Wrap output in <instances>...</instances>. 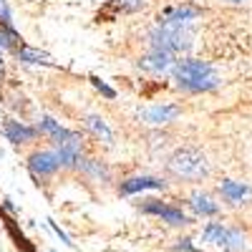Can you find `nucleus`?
<instances>
[{
	"instance_id": "a211bd4d",
	"label": "nucleus",
	"mask_w": 252,
	"mask_h": 252,
	"mask_svg": "<svg viewBox=\"0 0 252 252\" xmlns=\"http://www.w3.org/2000/svg\"><path fill=\"white\" fill-rule=\"evenodd\" d=\"M146 0H114V8L121 10V13H139V10H146Z\"/></svg>"
},
{
	"instance_id": "9d476101",
	"label": "nucleus",
	"mask_w": 252,
	"mask_h": 252,
	"mask_svg": "<svg viewBox=\"0 0 252 252\" xmlns=\"http://www.w3.org/2000/svg\"><path fill=\"white\" fill-rule=\"evenodd\" d=\"M146 189H169V177H154V174H129L116 179V194L119 197H134Z\"/></svg>"
},
{
	"instance_id": "f3484780",
	"label": "nucleus",
	"mask_w": 252,
	"mask_h": 252,
	"mask_svg": "<svg viewBox=\"0 0 252 252\" xmlns=\"http://www.w3.org/2000/svg\"><path fill=\"white\" fill-rule=\"evenodd\" d=\"M35 126L40 129V134H43L46 141H51V139L63 129V124H61L58 119H53L51 114H38V116H35Z\"/></svg>"
},
{
	"instance_id": "4be33fe9",
	"label": "nucleus",
	"mask_w": 252,
	"mask_h": 252,
	"mask_svg": "<svg viewBox=\"0 0 252 252\" xmlns=\"http://www.w3.org/2000/svg\"><path fill=\"white\" fill-rule=\"evenodd\" d=\"M48 252H53V250H48Z\"/></svg>"
},
{
	"instance_id": "dca6fc26",
	"label": "nucleus",
	"mask_w": 252,
	"mask_h": 252,
	"mask_svg": "<svg viewBox=\"0 0 252 252\" xmlns=\"http://www.w3.org/2000/svg\"><path fill=\"white\" fill-rule=\"evenodd\" d=\"M13 53H15V58H18L20 63H31V66H48V56H46V53H40V51H35V48H28V46H23V43H20Z\"/></svg>"
},
{
	"instance_id": "f03ea898",
	"label": "nucleus",
	"mask_w": 252,
	"mask_h": 252,
	"mask_svg": "<svg viewBox=\"0 0 252 252\" xmlns=\"http://www.w3.org/2000/svg\"><path fill=\"white\" fill-rule=\"evenodd\" d=\"M164 174L177 184H202L212 177V161L194 144H182L164 159Z\"/></svg>"
},
{
	"instance_id": "7ed1b4c3",
	"label": "nucleus",
	"mask_w": 252,
	"mask_h": 252,
	"mask_svg": "<svg viewBox=\"0 0 252 252\" xmlns=\"http://www.w3.org/2000/svg\"><path fill=\"white\" fill-rule=\"evenodd\" d=\"M26 169L40 189L53 187L61 174H66L63 172V161H61L58 152L51 144H46V146L38 144V146H33V149L26 152Z\"/></svg>"
},
{
	"instance_id": "6ab92c4d",
	"label": "nucleus",
	"mask_w": 252,
	"mask_h": 252,
	"mask_svg": "<svg viewBox=\"0 0 252 252\" xmlns=\"http://www.w3.org/2000/svg\"><path fill=\"white\" fill-rule=\"evenodd\" d=\"M177 250H182V252H199V250H194V245H192V240H189V237H184V240H179V245H177Z\"/></svg>"
},
{
	"instance_id": "423d86ee",
	"label": "nucleus",
	"mask_w": 252,
	"mask_h": 252,
	"mask_svg": "<svg viewBox=\"0 0 252 252\" xmlns=\"http://www.w3.org/2000/svg\"><path fill=\"white\" fill-rule=\"evenodd\" d=\"M136 209L141 215H149L161 220L164 224H169L174 229H187L194 224V215H187L184 209L174 202H166V199H157V197H146L136 204Z\"/></svg>"
},
{
	"instance_id": "1a4fd4ad",
	"label": "nucleus",
	"mask_w": 252,
	"mask_h": 252,
	"mask_svg": "<svg viewBox=\"0 0 252 252\" xmlns=\"http://www.w3.org/2000/svg\"><path fill=\"white\" fill-rule=\"evenodd\" d=\"M78 179H83V184H94V187H111L116 179H114V169L109 166L106 159L101 157H94V154H86L76 172Z\"/></svg>"
},
{
	"instance_id": "ddd939ff",
	"label": "nucleus",
	"mask_w": 252,
	"mask_h": 252,
	"mask_svg": "<svg viewBox=\"0 0 252 252\" xmlns=\"http://www.w3.org/2000/svg\"><path fill=\"white\" fill-rule=\"evenodd\" d=\"M202 15H204V8H199V5H194V3H177V5H169V8L161 10V13L157 15V23L192 28Z\"/></svg>"
},
{
	"instance_id": "9b49d317",
	"label": "nucleus",
	"mask_w": 252,
	"mask_h": 252,
	"mask_svg": "<svg viewBox=\"0 0 252 252\" xmlns=\"http://www.w3.org/2000/svg\"><path fill=\"white\" fill-rule=\"evenodd\" d=\"M215 192H217V197L224 207H232V209H242L252 202V187L247 182H237V179H229V177L217 182Z\"/></svg>"
},
{
	"instance_id": "39448f33",
	"label": "nucleus",
	"mask_w": 252,
	"mask_h": 252,
	"mask_svg": "<svg viewBox=\"0 0 252 252\" xmlns=\"http://www.w3.org/2000/svg\"><path fill=\"white\" fill-rule=\"evenodd\" d=\"M202 242H209L224 252H247V235L240 227L224 224L222 220H212L202 227Z\"/></svg>"
},
{
	"instance_id": "6e6552de",
	"label": "nucleus",
	"mask_w": 252,
	"mask_h": 252,
	"mask_svg": "<svg viewBox=\"0 0 252 252\" xmlns=\"http://www.w3.org/2000/svg\"><path fill=\"white\" fill-rule=\"evenodd\" d=\"M179 56L169 53V51H159V48H146V53L136 56L134 66L146 73V76H154V78H161V76H172L174 66H177Z\"/></svg>"
},
{
	"instance_id": "0eeeda50",
	"label": "nucleus",
	"mask_w": 252,
	"mask_h": 252,
	"mask_svg": "<svg viewBox=\"0 0 252 252\" xmlns=\"http://www.w3.org/2000/svg\"><path fill=\"white\" fill-rule=\"evenodd\" d=\"M0 131H3V136L13 144V149L23 152V154L28 149H33V146H38L40 141H46L35 124H28L26 119H20V116H3V121H0Z\"/></svg>"
},
{
	"instance_id": "412c9836",
	"label": "nucleus",
	"mask_w": 252,
	"mask_h": 252,
	"mask_svg": "<svg viewBox=\"0 0 252 252\" xmlns=\"http://www.w3.org/2000/svg\"><path fill=\"white\" fill-rule=\"evenodd\" d=\"M0 83H3V56H0Z\"/></svg>"
},
{
	"instance_id": "f8f14e48",
	"label": "nucleus",
	"mask_w": 252,
	"mask_h": 252,
	"mask_svg": "<svg viewBox=\"0 0 252 252\" xmlns=\"http://www.w3.org/2000/svg\"><path fill=\"white\" fill-rule=\"evenodd\" d=\"M182 204L192 212L194 217H202V220H215L222 215V204H220V197H215L212 192H204V189H192Z\"/></svg>"
},
{
	"instance_id": "2eb2a0df",
	"label": "nucleus",
	"mask_w": 252,
	"mask_h": 252,
	"mask_svg": "<svg viewBox=\"0 0 252 252\" xmlns=\"http://www.w3.org/2000/svg\"><path fill=\"white\" fill-rule=\"evenodd\" d=\"M81 121H83V129H86V134H89L94 141H98V144H103V146H114L116 136H114V131H111V126L103 121L98 114H86Z\"/></svg>"
},
{
	"instance_id": "4468645a",
	"label": "nucleus",
	"mask_w": 252,
	"mask_h": 252,
	"mask_svg": "<svg viewBox=\"0 0 252 252\" xmlns=\"http://www.w3.org/2000/svg\"><path fill=\"white\" fill-rule=\"evenodd\" d=\"M182 114H184L182 103L166 101V103H154V106L141 109V111H139V121H144L146 126H154V129H161V126L174 124Z\"/></svg>"
},
{
	"instance_id": "f257e3e1",
	"label": "nucleus",
	"mask_w": 252,
	"mask_h": 252,
	"mask_svg": "<svg viewBox=\"0 0 252 252\" xmlns=\"http://www.w3.org/2000/svg\"><path fill=\"white\" fill-rule=\"evenodd\" d=\"M169 78L174 81V89L187 96L212 94L222 86V73L217 71L215 63L194 58V56H182Z\"/></svg>"
},
{
	"instance_id": "20e7f679",
	"label": "nucleus",
	"mask_w": 252,
	"mask_h": 252,
	"mask_svg": "<svg viewBox=\"0 0 252 252\" xmlns=\"http://www.w3.org/2000/svg\"><path fill=\"white\" fill-rule=\"evenodd\" d=\"M146 46L159 48V51H169V53L182 58V56H189V51H192L194 33H192V28L154 23L149 31H146Z\"/></svg>"
},
{
	"instance_id": "aec40b11",
	"label": "nucleus",
	"mask_w": 252,
	"mask_h": 252,
	"mask_svg": "<svg viewBox=\"0 0 252 252\" xmlns=\"http://www.w3.org/2000/svg\"><path fill=\"white\" fill-rule=\"evenodd\" d=\"M224 5H245V3H250V0H222Z\"/></svg>"
}]
</instances>
